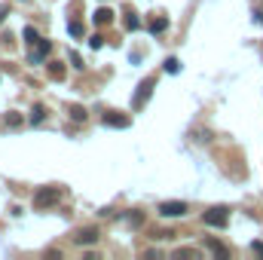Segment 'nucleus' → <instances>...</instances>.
<instances>
[{"label":"nucleus","instance_id":"17","mask_svg":"<svg viewBox=\"0 0 263 260\" xmlns=\"http://www.w3.org/2000/svg\"><path fill=\"white\" fill-rule=\"evenodd\" d=\"M67 31H71L74 37H83V25H80V21H71V25H67Z\"/></svg>","mask_w":263,"mask_h":260},{"label":"nucleus","instance_id":"18","mask_svg":"<svg viewBox=\"0 0 263 260\" xmlns=\"http://www.w3.org/2000/svg\"><path fill=\"white\" fill-rule=\"evenodd\" d=\"M25 40H28L31 46H34V43H37L40 37H37V31H34V28H25Z\"/></svg>","mask_w":263,"mask_h":260},{"label":"nucleus","instance_id":"7","mask_svg":"<svg viewBox=\"0 0 263 260\" xmlns=\"http://www.w3.org/2000/svg\"><path fill=\"white\" fill-rule=\"evenodd\" d=\"M92 242H98V230L95 227H86V230L77 233V245H92Z\"/></svg>","mask_w":263,"mask_h":260},{"label":"nucleus","instance_id":"16","mask_svg":"<svg viewBox=\"0 0 263 260\" xmlns=\"http://www.w3.org/2000/svg\"><path fill=\"white\" fill-rule=\"evenodd\" d=\"M89 46H92V49H101V46H104V37H101V34H95V37H89Z\"/></svg>","mask_w":263,"mask_h":260},{"label":"nucleus","instance_id":"2","mask_svg":"<svg viewBox=\"0 0 263 260\" xmlns=\"http://www.w3.org/2000/svg\"><path fill=\"white\" fill-rule=\"evenodd\" d=\"M202 220H205V227H217V230H223L226 223H230V214H226V208H208L202 214Z\"/></svg>","mask_w":263,"mask_h":260},{"label":"nucleus","instance_id":"21","mask_svg":"<svg viewBox=\"0 0 263 260\" xmlns=\"http://www.w3.org/2000/svg\"><path fill=\"white\" fill-rule=\"evenodd\" d=\"M251 248H254V251H257V254H263V242H254V245H251Z\"/></svg>","mask_w":263,"mask_h":260},{"label":"nucleus","instance_id":"13","mask_svg":"<svg viewBox=\"0 0 263 260\" xmlns=\"http://www.w3.org/2000/svg\"><path fill=\"white\" fill-rule=\"evenodd\" d=\"M162 71H165V74H178V71H181V61H178V59H165V61H162Z\"/></svg>","mask_w":263,"mask_h":260},{"label":"nucleus","instance_id":"20","mask_svg":"<svg viewBox=\"0 0 263 260\" xmlns=\"http://www.w3.org/2000/svg\"><path fill=\"white\" fill-rule=\"evenodd\" d=\"M71 64H74V67H83V59H80L77 52H71Z\"/></svg>","mask_w":263,"mask_h":260},{"label":"nucleus","instance_id":"12","mask_svg":"<svg viewBox=\"0 0 263 260\" xmlns=\"http://www.w3.org/2000/svg\"><path fill=\"white\" fill-rule=\"evenodd\" d=\"M49 77H52V80H64V64L61 61H52L49 64Z\"/></svg>","mask_w":263,"mask_h":260},{"label":"nucleus","instance_id":"1","mask_svg":"<svg viewBox=\"0 0 263 260\" xmlns=\"http://www.w3.org/2000/svg\"><path fill=\"white\" fill-rule=\"evenodd\" d=\"M59 199H61V190H59V187H43V190L34 193V208H49V205H55Z\"/></svg>","mask_w":263,"mask_h":260},{"label":"nucleus","instance_id":"5","mask_svg":"<svg viewBox=\"0 0 263 260\" xmlns=\"http://www.w3.org/2000/svg\"><path fill=\"white\" fill-rule=\"evenodd\" d=\"M104 126H110V129H129V117L117 114V110H107V114H104Z\"/></svg>","mask_w":263,"mask_h":260},{"label":"nucleus","instance_id":"10","mask_svg":"<svg viewBox=\"0 0 263 260\" xmlns=\"http://www.w3.org/2000/svg\"><path fill=\"white\" fill-rule=\"evenodd\" d=\"M67 117H71L74 122H86V110L80 104H71V107H67Z\"/></svg>","mask_w":263,"mask_h":260},{"label":"nucleus","instance_id":"11","mask_svg":"<svg viewBox=\"0 0 263 260\" xmlns=\"http://www.w3.org/2000/svg\"><path fill=\"white\" fill-rule=\"evenodd\" d=\"M205 245H208V248H211V254H217V257H223V260L230 257V251H226V248H223L221 242H214V239H205Z\"/></svg>","mask_w":263,"mask_h":260},{"label":"nucleus","instance_id":"14","mask_svg":"<svg viewBox=\"0 0 263 260\" xmlns=\"http://www.w3.org/2000/svg\"><path fill=\"white\" fill-rule=\"evenodd\" d=\"M125 28H129V31H135V28H141V19L135 16V13H129V16H125Z\"/></svg>","mask_w":263,"mask_h":260},{"label":"nucleus","instance_id":"4","mask_svg":"<svg viewBox=\"0 0 263 260\" xmlns=\"http://www.w3.org/2000/svg\"><path fill=\"white\" fill-rule=\"evenodd\" d=\"M159 214H162V218H184L187 202H162V205H159Z\"/></svg>","mask_w":263,"mask_h":260},{"label":"nucleus","instance_id":"8","mask_svg":"<svg viewBox=\"0 0 263 260\" xmlns=\"http://www.w3.org/2000/svg\"><path fill=\"white\" fill-rule=\"evenodd\" d=\"M168 28V19L165 16H156V19H150V25H147V31H150V34H162Z\"/></svg>","mask_w":263,"mask_h":260},{"label":"nucleus","instance_id":"19","mask_svg":"<svg viewBox=\"0 0 263 260\" xmlns=\"http://www.w3.org/2000/svg\"><path fill=\"white\" fill-rule=\"evenodd\" d=\"M6 126H13V129L21 126V117H19V114H6Z\"/></svg>","mask_w":263,"mask_h":260},{"label":"nucleus","instance_id":"3","mask_svg":"<svg viewBox=\"0 0 263 260\" xmlns=\"http://www.w3.org/2000/svg\"><path fill=\"white\" fill-rule=\"evenodd\" d=\"M153 86H156V80H153V77H147V80L138 86V92H135V98H132V107H135V110H141V104H147V98H150Z\"/></svg>","mask_w":263,"mask_h":260},{"label":"nucleus","instance_id":"15","mask_svg":"<svg viewBox=\"0 0 263 260\" xmlns=\"http://www.w3.org/2000/svg\"><path fill=\"white\" fill-rule=\"evenodd\" d=\"M43 117H46V110H43V104H37L31 110V122H43Z\"/></svg>","mask_w":263,"mask_h":260},{"label":"nucleus","instance_id":"9","mask_svg":"<svg viewBox=\"0 0 263 260\" xmlns=\"http://www.w3.org/2000/svg\"><path fill=\"white\" fill-rule=\"evenodd\" d=\"M95 25H110V19H113V13H110V9L107 6H101V9H95Z\"/></svg>","mask_w":263,"mask_h":260},{"label":"nucleus","instance_id":"6","mask_svg":"<svg viewBox=\"0 0 263 260\" xmlns=\"http://www.w3.org/2000/svg\"><path fill=\"white\" fill-rule=\"evenodd\" d=\"M34 46H37V49L31 52V64H40V61H43V59H46V55H49L52 43H49V40H37V43H34Z\"/></svg>","mask_w":263,"mask_h":260}]
</instances>
